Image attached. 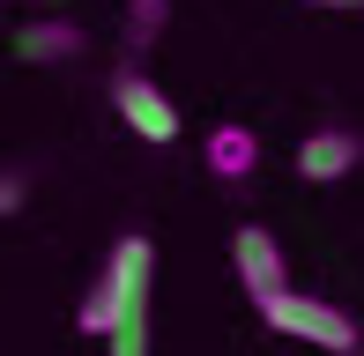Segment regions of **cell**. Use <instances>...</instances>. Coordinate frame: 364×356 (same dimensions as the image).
Returning a JSON list of instances; mask_svg holds the SVG:
<instances>
[{
  "label": "cell",
  "instance_id": "obj_1",
  "mask_svg": "<svg viewBox=\"0 0 364 356\" xmlns=\"http://www.w3.org/2000/svg\"><path fill=\"white\" fill-rule=\"evenodd\" d=\"M105 297H112V327H105V342L112 356H149V297H156V245H149L141 230H127L119 245H112V260H105Z\"/></svg>",
  "mask_w": 364,
  "mask_h": 356
},
{
  "label": "cell",
  "instance_id": "obj_2",
  "mask_svg": "<svg viewBox=\"0 0 364 356\" xmlns=\"http://www.w3.org/2000/svg\"><path fill=\"white\" fill-rule=\"evenodd\" d=\"M260 319H268L275 334H290V342L327 349V356H350L357 349V319L342 312V304H327V297H305V289H275V297L260 304Z\"/></svg>",
  "mask_w": 364,
  "mask_h": 356
},
{
  "label": "cell",
  "instance_id": "obj_3",
  "mask_svg": "<svg viewBox=\"0 0 364 356\" xmlns=\"http://www.w3.org/2000/svg\"><path fill=\"white\" fill-rule=\"evenodd\" d=\"M112 111H119V126H134V134L156 141V149L178 141V104L149 82L141 67H119V74H112Z\"/></svg>",
  "mask_w": 364,
  "mask_h": 356
},
{
  "label": "cell",
  "instance_id": "obj_4",
  "mask_svg": "<svg viewBox=\"0 0 364 356\" xmlns=\"http://www.w3.org/2000/svg\"><path fill=\"white\" fill-rule=\"evenodd\" d=\"M230 267H238V289L253 304H268L275 289H290V260H283L268 223H238V230H230Z\"/></svg>",
  "mask_w": 364,
  "mask_h": 356
},
{
  "label": "cell",
  "instance_id": "obj_5",
  "mask_svg": "<svg viewBox=\"0 0 364 356\" xmlns=\"http://www.w3.org/2000/svg\"><path fill=\"white\" fill-rule=\"evenodd\" d=\"M364 164V134L357 126H312L305 141H297V178L305 186H335V178H350Z\"/></svg>",
  "mask_w": 364,
  "mask_h": 356
},
{
  "label": "cell",
  "instance_id": "obj_6",
  "mask_svg": "<svg viewBox=\"0 0 364 356\" xmlns=\"http://www.w3.org/2000/svg\"><path fill=\"white\" fill-rule=\"evenodd\" d=\"M201 164L223 178V186H238V178H253V164H260V134L253 126H208V141H201Z\"/></svg>",
  "mask_w": 364,
  "mask_h": 356
},
{
  "label": "cell",
  "instance_id": "obj_7",
  "mask_svg": "<svg viewBox=\"0 0 364 356\" xmlns=\"http://www.w3.org/2000/svg\"><path fill=\"white\" fill-rule=\"evenodd\" d=\"M15 52H23L30 67L75 60V52H82V23H68V15H38V23H23V30H15Z\"/></svg>",
  "mask_w": 364,
  "mask_h": 356
},
{
  "label": "cell",
  "instance_id": "obj_8",
  "mask_svg": "<svg viewBox=\"0 0 364 356\" xmlns=\"http://www.w3.org/2000/svg\"><path fill=\"white\" fill-rule=\"evenodd\" d=\"M164 23H171V0H127V45L134 52H149L164 38Z\"/></svg>",
  "mask_w": 364,
  "mask_h": 356
},
{
  "label": "cell",
  "instance_id": "obj_9",
  "mask_svg": "<svg viewBox=\"0 0 364 356\" xmlns=\"http://www.w3.org/2000/svg\"><path fill=\"white\" fill-rule=\"evenodd\" d=\"M75 319H82V334H105V327H112V297H105V282L82 297V312H75Z\"/></svg>",
  "mask_w": 364,
  "mask_h": 356
},
{
  "label": "cell",
  "instance_id": "obj_10",
  "mask_svg": "<svg viewBox=\"0 0 364 356\" xmlns=\"http://www.w3.org/2000/svg\"><path fill=\"white\" fill-rule=\"evenodd\" d=\"M30 193H23V171H0V216H15Z\"/></svg>",
  "mask_w": 364,
  "mask_h": 356
},
{
  "label": "cell",
  "instance_id": "obj_11",
  "mask_svg": "<svg viewBox=\"0 0 364 356\" xmlns=\"http://www.w3.org/2000/svg\"><path fill=\"white\" fill-rule=\"evenodd\" d=\"M297 8H364V0H297Z\"/></svg>",
  "mask_w": 364,
  "mask_h": 356
},
{
  "label": "cell",
  "instance_id": "obj_12",
  "mask_svg": "<svg viewBox=\"0 0 364 356\" xmlns=\"http://www.w3.org/2000/svg\"><path fill=\"white\" fill-rule=\"evenodd\" d=\"M350 356H364V349H350Z\"/></svg>",
  "mask_w": 364,
  "mask_h": 356
}]
</instances>
